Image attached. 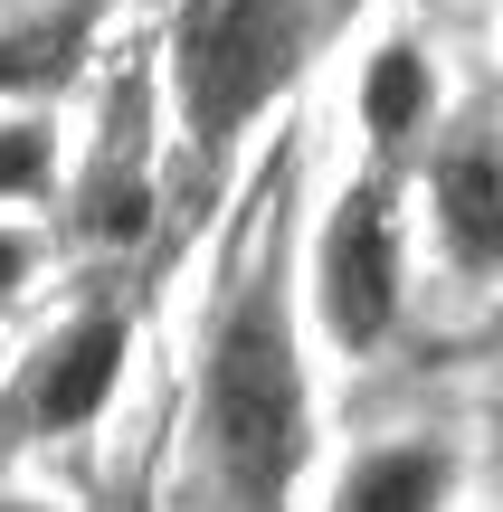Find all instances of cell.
Listing matches in <instances>:
<instances>
[{
    "label": "cell",
    "mask_w": 503,
    "mask_h": 512,
    "mask_svg": "<svg viewBox=\"0 0 503 512\" xmlns=\"http://www.w3.org/2000/svg\"><path fill=\"white\" fill-rule=\"evenodd\" d=\"M428 228H437V247H447L466 275L503 266V152L485 143V133H456V143L428 162Z\"/></svg>",
    "instance_id": "obj_5"
},
{
    "label": "cell",
    "mask_w": 503,
    "mask_h": 512,
    "mask_svg": "<svg viewBox=\"0 0 503 512\" xmlns=\"http://www.w3.org/2000/svg\"><path fill=\"white\" fill-rule=\"evenodd\" d=\"M314 304L342 351H380L399 323V209L390 181H352L314 238Z\"/></svg>",
    "instance_id": "obj_3"
},
{
    "label": "cell",
    "mask_w": 503,
    "mask_h": 512,
    "mask_svg": "<svg viewBox=\"0 0 503 512\" xmlns=\"http://www.w3.org/2000/svg\"><path fill=\"white\" fill-rule=\"evenodd\" d=\"M190 418H200V456H209V484L228 494V512H285L295 503V475L314 456V389H304L285 275L266 247L228 275V304L209 313Z\"/></svg>",
    "instance_id": "obj_1"
},
{
    "label": "cell",
    "mask_w": 503,
    "mask_h": 512,
    "mask_svg": "<svg viewBox=\"0 0 503 512\" xmlns=\"http://www.w3.org/2000/svg\"><path fill=\"white\" fill-rule=\"evenodd\" d=\"M352 114H361V133H371V152H409L418 133H428V114H437L428 57H418L409 38L371 48V67H361V86H352Z\"/></svg>",
    "instance_id": "obj_7"
},
{
    "label": "cell",
    "mask_w": 503,
    "mask_h": 512,
    "mask_svg": "<svg viewBox=\"0 0 503 512\" xmlns=\"http://www.w3.org/2000/svg\"><path fill=\"white\" fill-rule=\"evenodd\" d=\"M57 190V133L48 114H0V209L48 200Z\"/></svg>",
    "instance_id": "obj_8"
},
{
    "label": "cell",
    "mask_w": 503,
    "mask_h": 512,
    "mask_svg": "<svg viewBox=\"0 0 503 512\" xmlns=\"http://www.w3.org/2000/svg\"><path fill=\"white\" fill-rule=\"evenodd\" d=\"M114 380H124V313H114V304H95V313H67V323L38 342L19 408H29V427H38V437H76V427H95V418H105Z\"/></svg>",
    "instance_id": "obj_4"
},
{
    "label": "cell",
    "mask_w": 503,
    "mask_h": 512,
    "mask_svg": "<svg viewBox=\"0 0 503 512\" xmlns=\"http://www.w3.org/2000/svg\"><path fill=\"white\" fill-rule=\"evenodd\" d=\"M0 512H48V503H29V494H0Z\"/></svg>",
    "instance_id": "obj_11"
},
{
    "label": "cell",
    "mask_w": 503,
    "mask_h": 512,
    "mask_svg": "<svg viewBox=\"0 0 503 512\" xmlns=\"http://www.w3.org/2000/svg\"><path fill=\"white\" fill-rule=\"evenodd\" d=\"M67 57V29H29V38H0V95H19V86H38V76Z\"/></svg>",
    "instance_id": "obj_9"
},
{
    "label": "cell",
    "mask_w": 503,
    "mask_h": 512,
    "mask_svg": "<svg viewBox=\"0 0 503 512\" xmlns=\"http://www.w3.org/2000/svg\"><path fill=\"white\" fill-rule=\"evenodd\" d=\"M314 19L323 0H190L181 29H171V95H181L190 143L219 152L238 124H257L295 86Z\"/></svg>",
    "instance_id": "obj_2"
},
{
    "label": "cell",
    "mask_w": 503,
    "mask_h": 512,
    "mask_svg": "<svg viewBox=\"0 0 503 512\" xmlns=\"http://www.w3.org/2000/svg\"><path fill=\"white\" fill-rule=\"evenodd\" d=\"M29 275H38V238H29L19 219H0V313L29 294Z\"/></svg>",
    "instance_id": "obj_10"
},
{
    "label": "cell",
    "mask_w": 503,
    "mask_h": 512,
    "mask_svg": "<svg viewBox=\"0 0 503 512\" xmlns=\"http://www.w3.org/2000/svg\"><path fill=\"white\" fill-rule=\"evenodd\" d=\"M456 494V456L437 437H399L352 456V475L333 484V512H447Z\"/></svg>",
    "instance_id": "obj_6"
}]
</instances>
